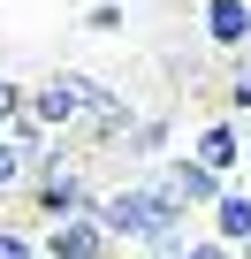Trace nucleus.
Masks as SVG:
<instances>
[{
	"instance_id": "obj_2",
	"label": "nucleus",
	"mask_w": 251,
	"mask_h": 259,
	"mask_svg": "<svg viewBox=\"0 0 251 259\" xmlns=\"http://www.w3.org/2000/svg\"><path fill=\"white\" fill-rule=\"evenodd\" d=\"M91 92H99V76H84V69H54V76L23 84V114L46 122L54 138H69V130L84 122V107H91Z\"/></svg>"
},
{
	"instance_id": "obj_8",
	"label": "nucleus",
	"mask_w": 251,
	"mask_h": 259,
	"mask_svg": "<svg viewBox=\"0 0 251 259\" xmlns=\"http://www.w3.org/2000/svg\"><path fill=\"white\" fill-rule=\"evenodd\" d=\"M168 145H175V114H145V122L122 130V145H114V153H122V160H160Z\"/></svg>"
},
{
	"instance_id": "obj_10",
	"label": "nucleus",
	"mask_w": 251,
	"mask_h": 259,
	"mask_svg": "<svg viewBox=\"0 0 251 259\" xmlns=\"http://www.w3.org/2000/svg\"><path fill=\"white\" fill-rule=\"evenodd\" d=\"M228 114H251V54H228V84H221Z\"/></svg>"
},
{
	"instance_id": "obj_5",
	"label": "nucleus",
	"mask_w": 251,
	"mask_h": 259,
	"mask_svg": "<svg viewBox=\"0 0 251 259\" xmlns=\"http://www.w3.org/2000/svg\"><path fill=\"white\" fill-rule=\"evenodd\" d=\"M190 153H198L221 183H228V176H243V168H251V153H243V114H228V107H221V114H206V122H198V138H190Z\"/></svg>"
},
{
	"instance_id": "obj_7",
	"label": "nucleus",
	"mask_w": 251,
	"mask_h": 259,
	"mask_svg": "<svg viewBox=\"0 0 251 259\" xmlns=\"http://www.w3.org/2000/svg\"><path fill=\"white\" fill-rule=\"evenodd\" d=\"M206 221H213V236H221V244H243V236H251V183H236V176H228V183H221V198L206 206Z\"/></svg>"
},
{
	"instance_id": "obj_14",
	"label": "nucleus",
	"mask_w": 251,
	"mask_h": 259,
	"mask_svg": "<svg viewBox=\"0 0 251 259\" xmlns=\"http://www.w3.org/2000/svg\"><path fill=\"white\" fill-rule=\"evenodd\" d=\"M183 259H243V251H236V244H221V236L206 229V236H190V244H183Z\"/></svg>"
},
{
	"instance_id": "obj_13",
	"label": "nucleus",
	"mask_w": 251,
	"mask_h": 259,
	"mask_svg": "<svg viewBox=\"0 0 251 259\" xmlns=\"http://www.w3.org/2000/svg\"><path fill=\"white\" fill-rule=\"evenodd\" d=\"M183 244H190L183 229H160V236H145L137 251H145V259H183Z\"/></svg>"
},
{
	"instance_id": "obj_12",
	"label": "nucleus",
	"mask_w": 251,
	"mask_h": 259,
	"mask_svg": "<svg viewBox=\"0 0 251 259\" xmlns=\"http://www.w3.org/2000/svg\"><path fill=\"white\" fill-rule=\"evenodd\" d=\"M84 31H99V38L114 31L122 38V0H91V8H84Z\"/></svg>"
},
{
	"instance_id": "obj_3",
	"label": "nucleus",
	"mask_w": 251,
	"mask_h": 259,
	"mask_svg": "<svg viewBox=\"0 0 251 259\" xmlns=\"http://www.w3.org/2000/svg\"><path fill=\"white\" fill-rule=\"evenodd\" d=\"M145 176H153V183H160V191H168V198H175L183 213H206V206L221 198V176H213V168H206L198 153H175V160H153Z\"/></svg>"
},
{
	"instance_id": "obj_1",
	"label": "nucleus",
	"mask_w": 251,
	"mask_h": 259,
	"mask_svg": "<svg viewBox=\"0 0 251 259\" xmlns=\"http://www.w3.org/2000/svg\"><path fill=\"white\" fill-rule=\"evenodd\" d=\"M99 229L114 236V244H145V236H160V229H183L190 213L153 183V176H130V183H114V191H99Z\"/></svg>"
},
{
	"instance_id": "obj_9",
	"label": "nucleus",
	"mask_w": 251,
	"mask_h": 259,
	"mask_svg": "<svg viewBox=\"0 0 251 259\" xmlns=\"http://www.w3.org/2000/svg\"><path fill=\"white\" fill-rule=\"evenodd\" d=\"M23 176H31V153L8 138V130H0V206H8V198H23Z\"/></svg>"
},
{
	"instance_id": "obj_17",
	"label": "nucleus",
	"mask_w": 251,
	"mask_h": 259,
	"mask_svg": "<svg viewBox=\"0 0 251 259\" xmlns=\"http://www.w3.org/2000/svg\"><path fill=\"white\" fill-rule=\"evenodd\" d=\"M236 251H243V259H251V236H243V244H236Z\"/></svg>"
},
{
	"instance_id": "obj_6",
	"label": "nucleus",
	"mask_w": 251,
	"mask_h": 259,
	"mask_svg": "<svg viewBox=\"0 0 251 259\" xmlns=\"http://www.w3.org/2000/svg\"><path fill=\"white\" fill-rule=\"evenodd\" d=\"M198 38L213 54H251V0H198Z\"/></svg>"
},
{
	"instance_id": "obj_4",
	"label": "nucleus",
	"mask_w": 251,
	"mask_h": 259,
	"mask_svg": "<svg viewBox=\"0 0 251 259\" xmlns=\"http://www.w3.org/2000/svg\"><path fill=\"white\" fill-rule=\"evenodd\" d=\"M38 259H114V236L99 229V213H61L38 229Z\"/></svg>"
},
{
	"instance_id": "obj_16",
	"label": "nucleus",
	"mask_w": 251,
	"mask_h": 259,
	"mask_svg": "<svg viewBox=\"0 0 251 259\" xmlns=\"http://www.w3.org/2000/svg\"><path fill=\"white\" fill-rule=\"evenodd\" d=\"M243 153H251V114H243Z\"/></svg>"
},
{
	"instance_id": "obj_11",
	"label": "nucleus",
	"mask_w": 251,
	"mask_h": 259,
	"mask_svg": "<svg viewBox=\"0 0 251 259\" xmlns=\"http://www.w3.org/2000/svg\"><path fill=\"white\" fill-rule=\"evenodd\" d=\"M0 259H38V229H23V221L0 213Z\"/></svg>"
},
{
	"instance_id": "obj_15",
	"label": "nucleus",
	"mask_w": 251,
	"mask_h": 259,
	"mask_svg": "<svg viewBox=\"0 0 251 259\" xmlns=\"http://www.w3.org/2000/svg\"><path fill=\"white\" fill-rule=\"evenodd\" d=\"M8 114H23V76L0 69V122H8Z\"/></svg>"
}]
</instances>
